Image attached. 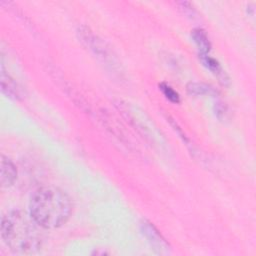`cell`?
<instances>
[{
  "label": "cell",
  "instance_id": "10",
  "mask_svg": "<svg viewBox=\"0 0 256 256\" xmlns=\"http://www.w3.org/2000/svg\"><path fill=\"white\" fill-rule=\"evenodd\" d=\"M159 88L163 95L171 102L173 103H179L180 102V96L179 94L167 83H161L159 85Z\"/></svg>",
  "mask_w": 256,
  "mask_h": 256
},
{
  "label": "cell",
  "instance_id": "3",
  "mask_svg": "<svg viewBox=\"0 0 256 256\" xmlns=\"http://www.w3.org/2000/svg\"><path fill=\"white\" fill-rule=\"evenodd\" d=\"M140 229L143 236L147 239L148 243L157 254L166 255L171 252L168 242L152 223L143 220L140 223Z\"/></svg>",
  "mask_w": 256,
  "mask_h": 256
},
{
  "label": "cell",
  "instance_id": "2",
  "mask_svg": "<svg viewBox=\"0 0 256 256\" xmlns=\"http://www.w3.org/2000/svg\"><path fill=\"white\" fill-rule=\"evenodd\" d=\"M29 213L42 228L55 229L69 220L72 202L70 197L58 187H40L30 198Z\"/></svg>",
  "mask_w": 256,
  "mask_h": 256
},
{
  "label": "cell",
  "instance_id": "9",
  "mask_svg": "<svg viewBox=\"0 0 256 256\" xmlns=\"http://www.w3.org/2000/svg\"><path fill=\"white\" fill-rule=\"evenodd\" d=\"M187 91L191 95H215V89L205 83H189L187 85Z\"/></svg>",
  "mask_w": 256,
  "mask_h": 256
},
{
  "label": "cell",
  "instance_id": "6",
  "mask_svg": "<svg viewBox=\"0 0 256 256\" xmlns=\"http://www.w3.org/2000/svg\"><path fill=\"white\" fill-rule=\"evenodd\" d=\"M0 183L3 188H8L14 184L17 179V169L13 161L6 157L5 155H1V165H0Z\"/></svg>",
  "mask_w": 256,
  "mask_h": 256
},
{
  "label": "cell",
  "instance_id": "8",
  "mask_svg": "<svg viewBox=\"0 0 256 256\" xmlns=\"http://www.w3.org/2000/svg\"><path fill=\"white\" fill-rule=\"evenodd\" d=\"M200 57H201V61H202L203 65L205 67H207L213 74H215L223 84H225L228 81V77L225 74V71H223V69L220 66V64L218 63V61H216L214 58L210 57L208 54L200 55Z\"/></svg>",
  "mask_w": 256,
  "mask_h": 256
},
{
  "label": "cell",
  "instance_id": "5",
  "mask_svg": "<svg viewBox=\"0 0 256 256\" xmlns=\"http://www.w3.org/2000/svg\"><path fill=\"white\" fill-rule=\"evenodd\" d=\"M1 91L7 97L13 100H21L24 97V91L22 87L4 70L1 65Z\"/></svg>",
  "mask_w": 256,
  "mask_h": 256
},
{
  "label": "cell",
  "instance_id": "1",
  "mask_svg": "<svg viewBox=\"0 0 256 256\" xmlns=\"http://www.w3.org/2000/svg\"><path fill=\"white\" fill-rule=\"evenodd\" d=\"M42 228L30 215L21 210L7 212L1 219V238L16 254L36 253L43 243Z\"/></svg>",
  "mask_w": 256,
  "mask_h": 256
},
{
  "label": "cell",
  "instance_id": "4",
  "mask_svg": "<svg viewBox=\"0 0 256 256\" xmlns=\"http://www.w3.org/2000/svg\"><path fill=\"white\" fill-rule=\"evenodd\" d=\"M81 35L82 41L86 43V45L89 47L90 50L94 52L95 55H97L99 58H101L103 61L107 62L108 60H112V56H109V51L105 45L97 36H95L89 29L84 28L80 29L78 32Z\"/></svg>",
  "mask_w": 256,
  "mask_h": 256
},
{
  "label": "cell",
  "instance_id": "7",
  "mask_svg": "<svg viewBox=\"0 0 256 256\" xmlns=\"http://www.w3.org/2000/svg\"><path fill=\"white\" fill-rule=\"evenodd\" d=\"M191 37L200 51V55L208 54L211 48L210 40L206 32L201 28H196L191 32Z\"/></svg>",
  "mask_w": 256,
  "mask_h": 256
}]
</instances>
